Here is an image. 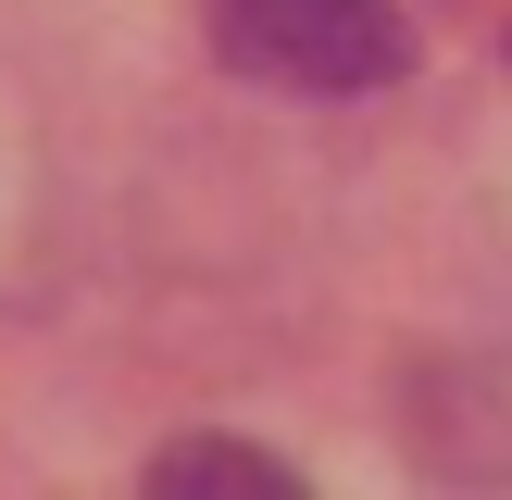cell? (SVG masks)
<instances>
[{
  "mask_svg": "<svg viewBox=\"0 0 512 500\" xmlns=\"http://www.w3.org/2000/svg\"><path fill=\"white\" fill-rule=\"evenodd\" d=\"M150 488H250V500H275V488H300L275 450H238V438H175V450H150Z\"/></svg>",
  "mask_w": 512,
  "mask_h": 500,
  "instance_id": "7a4b0ae2",
  "label": "cell"
},
{
  "mask_svg": "<svg viewBox=\"0 0 512 500\" xmlns=\"http://www.w3.org/2000/svg\"><path fill=\"white\" fill-rule=\"evenodd\" d=\"M213 50L250 88H300V100H363L413 75L400 0H213Z\"/></svg>",
  "mask_w": 512,
  "mask_h": 500,
  "instance_id": "6da1fadb",
  "label": "cell"
}]
</instances>
